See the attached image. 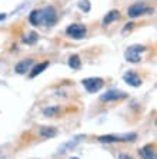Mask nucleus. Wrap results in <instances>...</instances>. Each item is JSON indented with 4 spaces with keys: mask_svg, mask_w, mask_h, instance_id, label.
Listing matches in <instances>:
<instances>
[{
    "mask_svg": "<svg viewBox=\"0 0 157 159\" xmlns=\"http://www.w3.org/2000/svg\"><path fill=\"white\" fill-rule=\"evenodd\" d=\"M137 139L136 133H126V135H104L100 136L99 141L100 142H106V143H111V142H134Z\"/></svg>",
    "mask_w": 157,
    "mask_h": 159,
    "instance_id": "1",
    "label": "nucleus"
},
{
    "mask_svg": "<svg viewBox=\"0 0 157 159\" xmlns=\"http://www.w3.org/2000/svg\"><path fill=\"white\" fill-rule=\"evenodd\" d=\"M41 13V23H44L46 26H53L57 20V11L53 6H47L40 10Z\"/></svg>",
    "mask_w": 157,
    "mask_h": 159,
    "instance_id": "2",
    "label": "nucleus"
},
{
    "mask_svg": "<svg viewBox=\"0 0 157 159\" xmlns=\"http://www.w3.org/2000/svg\"><path fill=\"white\" fill-rule=\"evenodd\" d=\"M146 50L144 46H130V48L126 50V60L132 63H137L142 59V53Z\"/></svg>",
    "mask_w": 157,
    "mask_h": 159,
    "instance_id": "3",
    "label": "nucleus"
},
{
    "mask_svg": "<svg viewBox=\"0 0 157 159\" xmlns=\"http://www.w3.org/2000/svg\"><path fill=\"white\" fill-rule=\"evenodd\" d=\"M86 27L83 25H79V23H74V25H70L69 27L66 29L67 36H70L72 39H76V40H80L86 36Z\"/></svg>",
    "mask_w": 157,
    "mask_h": 159,
    "instance_id": "4",
    "label": "nucleus"
},
{
    "mask_svg": "<svg viewBox=\"0 0 157 159\" xmlns=\"http://www.w3.org/2000/svg\"><path fill=\"white\" fill-rule=\"evenodd\" d=\"M81 83H83V86L86 88V90H87L89 93H96L102 89L103 79H100V78H87V79H84V80H81Z\"/></svg>",
    "mask_w": 157,
    "mask_h": 159,
    "instance_id": "5",
    "label": "nucleus"
},
{
    "mask_svg": "<svg viewBox=\"0 0 157 159\" xmlns=\"http://www.w3.org/2000/svg\"><path fill=\"white\" fill-rule=\"evenodd\" d=\"M124 98H127V93L121 92V90H117V89H110L104 95L100 96V100L102 102H116V100H121Z\"/></svg>",
    "mask_w": 157,
    "mask_h": 159,
    "instance_id": "6",
    "label": "nucleus"
},
{
    "mask_svg": "<svg viewBox=\"0 0 157 159\" xmlns=\"http://www.w3.org/2000/svg\"><path fill=\"white\" fill-rule=\"evenodd\" d=\"M147 10H149V9H147L146 3H143V2H139V3L132 4V6L127 9V15L130 16V17H137V16L143 15V13H146Z\"/></svg>",
    "mask_w": 157,
    "mask_h": 159,
    "instance_id": "7",
    "label": "nucleus"
},
{
    "mask_svg": "<svg viewBox=\"0 0 157 159\" xmlns=\"http://www.w3.org/2000/svg\"><path fill=\"white\" fill-rule=\"evenodd\" d=\"M123 80L127 83V85L133 86V88H139L142 85V78H140L139 75L136 73V72H132L129 70L123 75Z\"/></svg>",
    "mask_w": 157,
    "mask_h": 159,
    "instance_id": "8",
    "label": "nucleus"
},
{
    "mask_svg": "<svg viewBox=\"0 0 157 159\" xmlns=\"http://www.w3.org/2000/svg\"><path fill=\"white\" fill-rule=\"evenodd\" d=\"M32 65H33V60L32 59H27V60H22V62H19L17 65L15 66V70L17 72V73H26L27 70H30V67H32Z\"/></svg>",
    "mask_w": 157,
    "mask_h": 159,
    "instance_id": "9",
    "label": "nucleus"
},
{
    "mask_svg": "<svg viewBox=\"0 0 157 159\" xmlns=\"http://www.w3.org/2000/svg\"><path fill=\"white\" fill-rule=\"evenodd\" d=\"M139 153L142 155L143 159H156V152H154V146L147 145L144 148L139 149Z\"/></svg>",
    "mask_w": 157,
    "mask_h": 159,
    "instance_id": "10",
    "label": "nucleus"
},
{
    "mask_svg": "<svg viewBox=\"0 0 157 159\" xmlns=\"http://www.w3.org/2000/svg\"><path fill=\"white\" fill-rule=\"evenodd\" d=\"M40 135L46 139H50V138H55L57 135V129L53 126H43L40 129Z\"/></svg>",
    "mask_w": 157,
    "mask_h": 159,
    "instance_id": "11",
    "label": "nucleus"
},
{
    "mask_svg": "<svg viewBox=\"0 0 157 159\" xmlns=\"http://www.w3.org/2000/svg\"><path fill=\"white\" fill-rule=\"evenodd\" d=\"M120 17V11L119 10H111L107 13V16L104 19H103V25L106 26V25H110L111 22H114V20H117V19Z\"/></svg>",
    "mask_w": 157,
    "mask_h": 159,
    "instance_id": "12",
    "label": "nucleus"
},
{
    "mask_svg": "<svg viewBox=\"0 0 157 159\" xmlns=\"http://www.w3.org/2000/svg\"><path fill=\"white\" fill-rule=\"evenodd\" d=\"M29 20H30V23H32L33 26H39V25H41V13H40V10H33L32 11L30 16H29Z\"/></svg>",
    "mask_w": 157,
    "mask_h": 159,
    "instance_id": "13",
    "label": "nucleus"
},
{
    "mask_svg": "<svg viewBox=\"0 0 157 159\" xmlns=\"http://www.w3.org/2000/svg\"><path fill=\"white\" fill-rule=\"evenodd\" d=\"M47 66H49V62H43V63H39V65H36V66L32 69V72H30V78H36L37 75H40Z\"/></svg>",
    "mask_w": 157,
    "mask_h": 159,
    "instance_id": "14",
    "label": "nucleus"
},
{
    "mask_svg": "<svg viewBox=\"0 0 157 159\" xmlns=\"http://www.w3.org/2000/svg\"><path fill=\"white\" fill-rule=\"evenodd\" d=\"M69 65H70V67H72V69H74V70L80 69V66H81V60H80V57H79L77 55L70 56V57H69Z\"/></svg>",
    "mask_w": 157,
    "mask_h": 159,
    "instance_id": "15",
    "label": "nucleus"
},
{
    "mask_svg": "<svg viewBox=\"0 0 157 159\" xmlns=\"http://www.w3.org/2000/svg\"><path fill=\"white\" fill-rule=\"evenodd\" d=\"M60 112V107L59 106H50V107H46L43 111V115L47 116V118H53V116H56Z\"/></svg>",
    "mask_w": 157,
    "mask_h": 159,
    "instance_id": "16",
    "label": "nucleus"
},
{
    "mask_svg": "<svg viewBox=\"0 0 157 159\" xmlns=\"http://www.w3.org/2000/svg\"><path fill=\"white\" fill-rule=\"evenodd\" d=\"M79 7H80L83 11H89L90 10V3H89V0H81L80 3H79Z\"/></svg>",
    "mask_w": 157,
    "mask_h": 159,
    "instance_id": "17",
    "label": "nucleus"
},
{
    "mask_svg": "<svg viewBox=\"0 0 157 159\" xmlns=\"http://www.w3.org/2000/svg\"><path fill=\"white\" fill-rule=\"evenodd\" d=\"M23 40L26 42V43H34V42L37 40V33H30L29 34V37H24V39H23Z\"/></svg>",
    "mask_w": 157,
    "mask_h": 159,
    "instance_id": "18",
    "label": "nucleus"
},
{
    "mask_svg": "<svg viewBox=\"0 0 157 159\" xmlns=\"http://www.w3.org/2000/svg\"><path fill=\"white\" fill-rule=\"evenodd\" d=\"M119 159H133L132 156H129V155H124V153H121L120 156H119Z\"/></svg>",
    "mask_w": 157,
    "mask_h": 159,
    "instance_id": "19",
    "label": "nucleus"
},
{
    "mask_svg": "<svg viewBox=\"0 0 157 159\" xmlns=\"http://www.w3.org/2000/svg\"><path fill=\"white\" fill-rule=\"evenodd\" d=\"M4 17H6V15H4V13H2V15H0V20H3Z\"/></svg>",
    "mask_w": 157,
    "mask_h": 159,
    "instance_id": "20",
    "label": "nucleus"
}]
</instances>
